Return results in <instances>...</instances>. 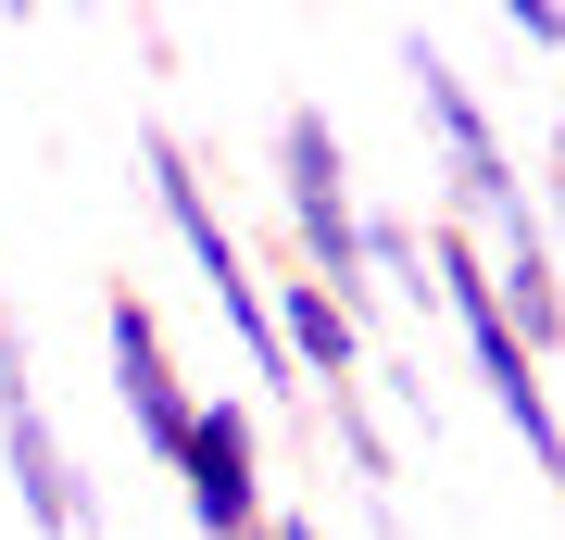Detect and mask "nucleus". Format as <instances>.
Returning <instances> with one entry per match:
<instances>
[{
    "mask_svg": "<svg viewBox=\"0 0 565 540\" xmlns=\"http://www.w3.org/2000/svg\"><path fill=\"white\" fill-rule=\"evenodd\" d=\"M403 88H415V126H427V177H440V226L465 252L490 264V289H503L515 340L527 352H565V252H553V214H541V177H527V151L503 139V114L478 100V76L403 25Z\"/></svg>",
    "mask_w": 565,
    "mask_h": 540,
    "instance_id": "1",
    "label": "nucleus"
},
{
    "mask_svg": "<svg viewBox=\"0 0 565 540\" xmlns=\"http://www.w3.org/2000/svg\"><path fill=\"white\" fill-rule=\"evenodd\" d=\"M139 177H151V214L177 226L189 277H202V289H214V315L239 327L252 390L302 402V378H289V352H277V301H264V264H252V240H239V226H226V201H214V177H202V151H189L177 126H139Z\"/></svg>",
    "mask_w": 565,
    "mask_h": 540,
    "instance_id": "2",
    "label": "nucleus"
},
{
    "mask_svg": "<svg viewBox=\"0 0 565 540\" xmlns=\"http://www.w3.org/2000/svg\"><path fill=\"white\" fill-rule=\"evenodd\" d=\"M427 289H440V327L465 340V364H478V390H490V415L527 441V478H541L565 502V402L541 378V352L515 340V315H503V289H490V264L452 240V226H427Z\"/></svg>",
    "mask_w": 565,
    "mask_h": 540,
    "instance_id": "3",
    "label": "nucleus"
},
{
    "mask_svg": "<svg viewBox=\"0 0 565 540\" xmlns=\"http://www.w3.org/2000/svg\"><path fill=\"white\" fill-rule=\"evenodd\" d=\"M277 214H289V252H302L315 289H340L352 315H377V277H364V177L327 126V100H289L277 114Z\"/></svg>",
    "mask_w": 565,
    "mask_h": 540,
    "instance_id": "4",
    "label": "nucleus"
},
{
    "mask_svg": "<svg viewBox=\"0 0 565 540\" xmlns=\"http://www.w3.org/2000/svg\"><path fill=\"white\" fill-rule=\"evenodd\" d=\"M177 502H189L202 540H264V528H277V478H264V415H252V390H202L189 453H177Z\"/></svg>",
    "mask_w": 565,
    "mask_h": 540,
    "instance_id": "5",
    "label": "nucleus"
},
{
    "mask_svg": "<svg viewBox=\"0 0 565 540\" xmlns=\"http://www.w3.org/2000/svg\"><path fill=\"white\" fill-rule=\"evenodd\" d=\"M102 364H114V415H126V441H139L163 478H177V453H189V415H202V390L177 378V340H163V315L139 289H102Z\"/></svg>",
    "mask_w": 565,
    "mask_h": 540,
    "instance_id": "6",
    "label": "nucleus"
},
{
    "mask_svg": "<svg viewBox=\"0 0 565 540\" xmlns=\"http://www.w3.org/2000/svg\"><path fill=\"white\" fill-rule=\"evenodd\" d=\"M0 490L25 502V528H39V540H88V528H102V490H88V465H76V441L51 427L39 390L0 415Z\"/></svg>",
    "mask_w": 565,
    "mask_h": 540,
    "instance_id": "7",
    "label": "nucleus"
},
{
    "mask_svg": "<svg viewBox=\"0 0 565 540\" xmlns=\"http://www.w3.org/2000/svg\"><path fill=\"white\" fill-rule=\"evenodd\" d=\"M264 301H277V352H289V378H302V402L377 378V352H364V315H352L340 289H315L302 264H289V277H264Z\"/></svg>",
    "mask_w": 565,
    "mask_h": 540,
    "instance_id": "8",
    "label": "nucleus"
},
{
    "mask_svg": "<svg viewBox=\"0 0 565 540\" xmlns=\"http://www.w3.org/2000/svg\"><path fill=\"white\" fill-rule=\"evenodd\" d=\"M315 415H327V441H340V465H352L364 516L390 528V490H403V441H390V415H377V378H364V390H327Z\"/></svg>",
    "mask_w": 565,
    "mask_h": 540,
    "instance_id": "9",
    "label": "nucleus"
},
{
    "mask_svg": "<svg viewBox=\"0 0 565 540\" xmlns=\"http://www.w3.org/2000/svg\"><path fill=\"white\" fill-rule=\"evenodd\" d=\"M490 25H503L515 51H541V63H565V0H503V13H490Z\"/></svg>",
    "mask_w": 565,
    "mask_h": 540,
    "instance_id": "10",
    "label": "nucleus"
},
{
    "mask_svg": "<svg viewBox=\"0 0 565 540\" xmlns=\"http://www.w3.org/2000/svg\"><path fill=\"white\" fill-rule=\"evenodd\" d=\"M39 390V364H25V327H13V301H0V415Z\"/></svg>",
    "mask_w": 565,
    "mask_h": 540,
    "instance_id": "11",
    "label": "nucleus"
},
{
    "mask_svg": "<svg viewBox=\"0 0 565 540\" xmlns=\"http://www.w3.org/2000/svg\"><path fill=\"white\" fill-rule=\"evenodd\" d=\"M541 214H553V252H565V114L541 126Z\"/></svg>",
    "mask_w": 565,
    "mask_h": 540,
    "instance_id": "12",
    "label": "nucleus"
},
{
    "mask_svg": "<svg viewBox=\"0 0 565 540\" xmlns=\"http://www.w3.org/2000/svg\"><path fill=\"white\" fill-rule=\"evenodd\" d=\"M264 540H327V528H315V516H277V528H264Z\"/></svg>",
    "mask_w": 565,
    "mask_h": 540,
    "instance_id": "13",
    "label": "nucleus"
}]
</instances>
